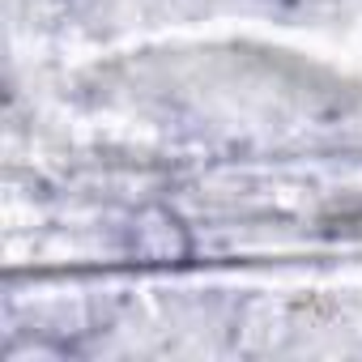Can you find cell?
Instances as JSON below:
<instances>
[{
    "mask_svg": "<svg viewBox=\"0 0 362 362\" xmlns=\"http://www.w3.org/2000/svg\"><path fill=\"white\" fill-rule=\"evenodd\" d=\"M128 252L141 264H184L192 256V239H188V226L170 209L149 205L128 226Z\"/></svg>",
    "mask_w": 362,
    "mask_h": 362,
    "instance_id": "6da1fadb",
    "label": "cell"
}]
</instances>
